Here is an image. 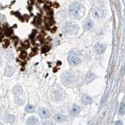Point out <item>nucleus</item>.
<instances>
[{
  "label": "nucleus",
  "mask_w": 125,
  "mask_h": 125,
  "mask_svg": "<svg viewBox=\"0 0 125 125\" xmlns=\"http://www.w3.org/2000/svg\"><path fill=\"white\" fill-rule=\"evenodd\" d=\"M69 12L72 17L76 19H80L85 15V8L81 4L76 2L70 5Z\"/></svg>",
  "instance_id": "f257e3e1"
},
{
  "label": "nucleus",
  "mask_w": 125,
  "mask_h": 125,
  "mask_svg": "<svg viewBox=\"0 0 125 125\" xmlns=\"http://www.w3.org/2000/svg\"><path fill=\"white\" fill-rule=\"evenodd\" d=\"M81 57L78 54L75 53L70 54V55L68 56V61L71 66H76L81 61Z\"/></svg>",
  "instance_id": "f03ea898"
},
{
  "label": "nucleus",
  "mask_w": 125,
  "mask_h": 125,
  "mask_svg": "<svg viewBox=\"0 0 125 125\" xmlns=\"http://www.w3.org/2000/svg\"><path fill=\"white\" fill-rule=\"evenodd\" d=\"M79 28L77 25L73 22H69L66 23L63 27V31L67 34L76 33Z\"/></svg>",
  "instance_id": "7ed1b4c3"
},
{
  "label": "nucleus",
  "mask_w": 125,
  "mask_h": 125,
  "mask_svg": "<svg viewBox=\"0 0 125 125\" xmlns=\"http://www.w3.org/2000/svg\"><path fill=\"white\" fill-rule=\"evenodd\" d=\"M73 75L70 73H66L63 75V78H62V81L63 83L65 86H69V85H71L74 82Z\"/></svg>",
  "instance_id": "20e7f679"
},
{
  "label": "nucleus",
  "mask_w": 125,
  "mask_h": 125,
  "mask_svg": "<svg viewBox=\"0 0 125 125\" xmlns=\"http://www.w3.org/2000/svg\"><path fill=\"white\" fill-rule=\"evenodd\" d=\"M94 50L98 54H103L106 50V46L103 44L97 43L95 45Z\"/></svg>",
  "instance_id": "39448f33"
},
{
  "label": "nucleus",
  "mask_w": 125,
  "mask_h": 125,
  "mask_svg": "<svg viewBox=\"0 0 125 125\" xmlns=\"http://www.w3.org/2000/svg\"><path fill=\"white\" fill-rule=\"evenodd\" d=\"M92 15L96 18H101L103 16V11L100 8H95L92 11Z\"/></svg>",
  "instance_id": "423d86ee"
},
{
  "label": "nucleus",
  "mask_w": 125,
  "mask_h": 125,
  "mask_svg": "<svg viewBox=\"0 0 125 125\" xmlns=\"http://www.w3.org/2000/svg\"><path fill=\"white\" fill-rule=\"evenodd\" d=\"M38 113L40 116L43 118H48L50 116L49 111L45 108H40L38 110Z\"/></svg>",
  "instance_id": "0eeeda50"
},
{
  "label": "nucleus",
  "mask_w": 125,
  "mask_h": 125,
  "mask_svg": "<svg viewBox=\"0 0 125 125\" xmlns=\"http://www.w3.org/2000/svg\"><path fill=\"white\" fill-rule=\"evenodd\" d=\"M93 102V99L89 95L85 94L82 97V103L85 105H90Z\"/></svg>",
  "instance_id": "6e6552de"
},
{
  "label": "nucleus",
  "mask_w": 125,
  "mask_h": 125,
  "mask_svg": "<svg viewBox=\"0 0 125 125\" xmlns=\"http://www.w3.org/2000/svg\"><path fill=\"white\" fill-rule=\"evenodd\" d=\"M81 111V108L79 106L76 105H74L71 110V115L73 116H77Z\"/></svg>",
  "instance_id": "1a4fd4ad"
},
{
  "label": "nucleus",
  "mask_w": 125,
  "mask_h": 125,
  "mask_svg": "<svg viewBox=\"0 0 125 125\" xmlns=\"http://www.w3.org/2000/svg\"><path fill=\"white\" fill-rule=\"evenodd\" d=\"M55 121L58 123H60V122H63L66 121L67 119L66 116L65 115H61V114H56L54 116Z\"/></svg>",
  "instance_id": "9d476101"
},
{
  "label": "nucleus",
  "mask_w": 125,
  "mask_h": 125,
  "mask_svg": "<svg viewBox=\"0 0 125 125\" xmlns=\"http://www.w3.org/2000/svg\"><path fill=\"white\" fill-rule=\"evenodd\" d=\"M14 73H15V68H14L13 66H7L6 68L5 75V76H6L10 77L13 75Z\"/></svg>",
  "instance_id": "9b49d317"
},
{
  "label": "nucleus",
  "mask_w": 125,
  "mask_h": 125,
  "mask_svg": "<svg viewBox=\"0 0 125 125\" xmlns=\"http://www.w3.org/2000/svg\"><path fill=\"white\" fill-rule=\"evenodd\" d=\"M95 79V74L92 71H89L85 77V80L87 83H90L92 82Z\"/></svg>",
  "instance_id": "f8f14e48"
},
{
  "label": "nucleus",
  "mask_w": 125,
  "mask_h": 125,
  "mask_svg": "<svg viewBox=\"0 0 125 125\" xmlns=\"http://www.w3.org/2000/svg\"><path fill=\"white\" fill-rule=\"evenodd\" d=\"M38 120L36 117H30L27 120V125H38Z\"/></svg>",
  "instance_id": "ddd939ff"
},
{
  "label": "nucleus",
  "mask_w": 125,
  "mask_h": 125,
  "mask_svg": "<svg viewBox=\"0 0 125 125\" xmlns=\"http://www.w3.org/2000/svg\"><path fill=\"white\" fill-rule=\"evenodd\" d=\"M13 92L14 95H16V96H20L23 93V89L20 86L17 85L13 88Z\"/></svg>",
  "instance_id": "4468645a"
},
{
  "label": "nucleus",
  "mask_w": 125,
  "mask_h": 125,
  "mask_svg": "<svg viewBox=\"0 0 125 125\" xmlns=\"http://www.w3.org/2000/svg\"><path fill=\"white\" fill-rule=\"evenodd\" d=\"M93 26V22L91 20H88L85 24V28L87 30H90Z\"/></svg>",
  "instance_id": "2eb2a0df"
},
{
  "label": "nucleus",
  "mask_w": 125,
  "mask_h": 125,
  "mask_svg": "<svg viewBox=\"0 0 125 125\" xmlns=\"http://www.w3.org/2000/svg\"><path fill=\"white\" fill-rule=\"evenodd\" d=\"M125 113V103H121L120 105V109H119V114L120 115H123Z\"/></svg>",
  "instance_id": "dca6fc26"
},
{
  "label": "nucleus",
  "mask_w": 125,
  "mask_h": 125,
  "mask_svg": "<svg viewBox=\"0 0 125 125\" xmlns=\"http://www.w3.org/2000/svg\"><path fill=\"white\" fill-rule=\"evenodd\" d=\"M25 111L28 113H33L35 111V107L31 105H28L25 108Z\"/></svg>",
  "instance_id": "f3484780"
},
{
  "label": "nucleus",
  "mask_w": 125,
  "mask_h": 125,
  "mask_svg": "<svg viewBox=\"0 0 125 125\" xmlns=\"http://www.w3.org/2000/svg\"><path fill=\"white\" fill-rule=\"evenodd\" d=\"M26 55H27V53H26V52H22L21 54V56H20L22 58H25V57L26 56Z\"/></svg>",
  "instance_id": "a211bd4d"
},
{
  "label": "nucleus",
  "mask_w": 125,
  "mask_h": 125,
  "mask_svg": "<svg viewBox=\"0 0 125 125\" xmlns=\"http://www.w3.org/2000/svg\"><path fill=\"white\" fill-rule=\"evenodd\" d=\"M115 125H123V123H122L121 121H118L116 122V123H115Z\"/></svg>",
  "instance_id": "6ab92c4d"
}]
</instances>
